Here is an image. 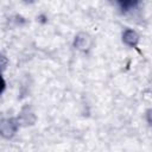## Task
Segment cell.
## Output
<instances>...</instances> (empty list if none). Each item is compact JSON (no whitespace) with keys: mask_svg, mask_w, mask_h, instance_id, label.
<instances>
[{"mask_svg":"<svg viewBox=\"0 0 152 152\" xmlns=\"http://www.w3.org/2000/svg\"><path fill=\"white\" fill-rule=\"evenodd\" d=\"M122 40L126 45H128L131 48H137L138 42H139V36L133 30H126L122 34Z\"/></svg>","mask_w":152,"mask_h":152,"instance_id":"obj_1","label":"cell"},{"mask_svg":"<svg viewBox=\"0 0 152 152\" xmlns=\"http://www.w3.org/2000/svg\"><path fill=\"white\" fill-rule=\"evenodd\" d=\"M118 4L120 6V10L125 13L133 10L135 6H138V1H119Z\"/></svg>","mask_w":152,"mask_h":152,"instance_id":"obj_2","label":"cell"}]
</instances>
